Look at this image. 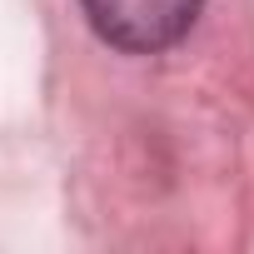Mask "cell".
I'll return each mask as SVG.
<instances>
[{
  "instance_id": "1",
  "label": "cell",
  "mask_w": 254,
  "mask_h": 254,
  "mask_svg": "<svg viewBox=\"0 0 254 254\" xmlns=\"http://www.w3.org/2000/svg\"><path fill=\"white\" fill-rule=\"evenodd\" d=\"M100 40L125 55H160L190 35L204 0H80Z\"/></svg>"
}]
</instances>
